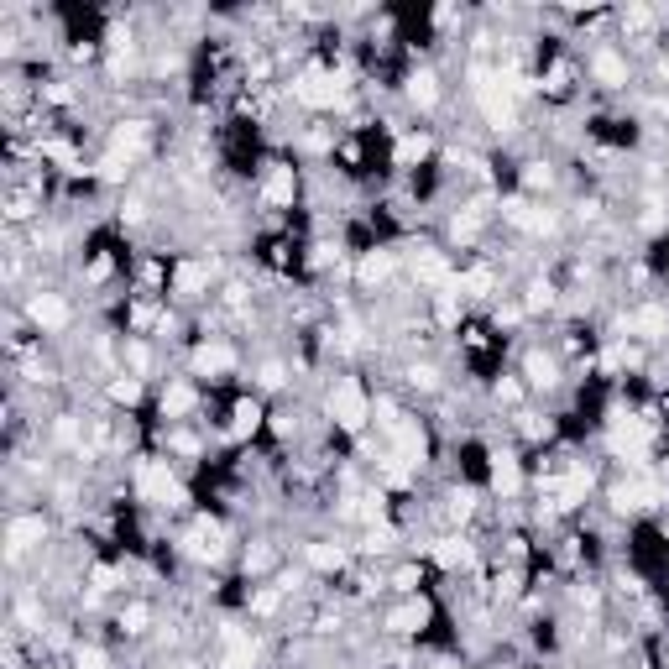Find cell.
Masks as SVG:
<instances>
[{
  "instance_id": "83f0119b",
  "label": "cell",
  "mask_w": 669,
  "mask_h": 669,
  "mask_svg": "<svg viewBox=\"0 0 669 669\" xmlns=\"http://www.w3.org/2000/svg\"><path fill=\"white\" fill-rule=\"evenodd\" d=\"M257 429H262V403L236 398V408H230V434H257Z\"/></svg>"
},
{
  "instance_id": "603a6c76",
  "label": "cell",
  "mask_w": 669,
  "mask_h": 669,
  "mask_svg": "<svg viewBox=\"0 0 669 669\" xmlns=\"http://www.w3.org/2000/svg\"><path fill=\"white\" fill-rule=\"evenodd\" d=\"M628 330L638 340H664L669 335V309L664 304H643L638 314H628Z\"/></svg>"
},
{
  "instance_id": "ac0fdd59",
  "label": "cell",
  "mask_w": 669,
  "mask_h": 669,
  "mask_svg": "<svg viewBox=\"0 0 669 669\" xmlns=\"http://www.w3.org/2000/svg\"><path fill=\"white\" fill-rule=\"evenodd\" d=\"M194 408H199V392H194V382L173 377V382L163 387V419H168V424H183Z\"/></svg>"
},
{
  "instance_id": "7402d4cb",
  "label": "cell",
  "mask_w": 669,
  "mask_h": 669,
  "mask_svg": "<svg viewBox=\"0 0 669 669\" xmlns=\"http://www.w3.org/2000/svg\"><path fill=\"white\" fill-rule=\"evenodd\" d=\"M575 79H581V68H575L570 58H555V63H549L544 74H539V89H544L549 100H565L570 89H575Z\"/></svg>"
},
{
  "instance_id": "d590c367",
  "label": "cell",
  "mask_w": 669,
  "mask_h": 669,
  "mask_svg": "<svg viewBox=\"0 0 669 669\" xmlns=\"http://www.w3.org/2000/svg\"><path fill=\"white\" fill-rule=\"evenodd\" d=\"M408 382L429 392V387H440V372H434V366H408Z\"/></svg>"
},
{
  "instance_id": "1f68e13d",
  "label": "cell",
  "mask_w": 669,
  "mask_h": 669,
  "mask_svg": "<svg viewBox=\"0 0 669 669\" xmlns=\"http://www.w3.org/2000/svg\"><path fill=\"white\" fill-rule=\"evenodd\" d=\"M131 168H136V163H131V157H121V152H105L100 163H95V173H100L105 183H121V178H131Z\"/></svg>"
},
{
  "instance_id": "8d00e7d4",
  "label": "cell",
  "mask_w": 669,
  "mask_h": 669,
  "mask_svg": "<svg viewBox=\"0 0 669 669\" xmlns=\"http://www.w3.org/2000/svg\"><path fill=\"white\" fill-rule=\"evenodd\" d=\"M492 392H497V403H518V398H523V387H518L513 377H502V382H497Z\"/></svg>"
},
{
  "instance_id": "3957f363",
  "label": "cell",
  "mask_w": 669,
  "mask_h": 669,
  "mask_svg": "<svg viewBox=\"0 0 669 669\" xmlns=\"http://www.w3.org/2000/svg\"><path fill=\"white\" fill-rule=\"evenodd\" d=\"M288 95H293L298 105H309V110H335V105L345 100V84H340V74H335V68H325V63H309V68H298V74H293Z\"/></svg>"
},
{
  "instance_id": "e575fe53",
  "label": "cell",
  "mask_w": 669,
  "mask_h": 669,
  "mask_svg": "<svg viewBox=\"0 0 669 669\" xmlns=\"http://www.w3.org/2000/svg\"><path fill=\"white\" fill-rule=\"evenodd\" d=\"M74 669H110V654L95 649V643H79V649H74Z\"/></svg>"
},
{
  "instance_id": "ba28073f",
  "label": "cell",
  "mask_w": 669,
  "mask_h": 669,
  "mask_svg": "<svg viewBox=\"0 0 669 669\" xmlns=\"http://www.w3.org/2000/svg\"><path fill=\"white\" fill-rule=\"evenodd\" d=\"M42 539H48V518L42 513H16L6 523V549H11V560H21L27 549H37Z\"/></svg>"
},
{
  "instance_id": "d4e9b609",
  "label": "cell",
  "mask_w": 669,
  "mask_h": 669,
  "mask_svg": "<svg viewBox=\"0 0 669 669\" xmlns=\"http://www.w3.org/2000/svg\"><path fill=\"white\" fill-rule=\"evenodd\" d=\"M617 21H622V32H628V42H638V48L654 42V32H659V11H649V6H628Z\"/></svg>"
},
{
  "instance_id": "52a82bcc",
  "label": "cell",
  "mask_w": 669,
  "mask_h": 669,
  "mask_svg": "<svg viewBox=\"0 0 669 669\" xmlns=\"http://www.w3.org/2000/svg\"><path fill=\"white\" fill-rule=\"evenodd\" d=\"M408 272H413V283L419 288H455V278H450V262H445V251H434V246H419L408 257Z\"/></svg>"
},
{
  "instance_id": "d6986e66",
  "label": "cell",
  "mask_w": 669,
  "mask_h": 669,
  "mask_svg": "<svg viewBox=\"0 0 669 669\" xmlns=\"http://www.w3.org/2000/svg\"><path fill=\"white\" fill-rule=\"evenodd\" d=\"M424 622H429V602L424 596H408V602H398L387 612V633H424Z\"/></svg>"
},
{
  "instance_id": "484cf974",
  "label": "cell",
  "mask_w": 669,
  "mask_h": 669,
  "mask_svg": "<svg viewBox=\"0 0 669 669\" xmlns=\"http://www.w3.org/2000/svg\"><path fill=\"white\" fill-rule=\"evenodd\" d=\"M455 288H460V298H492L497 293V272L492 267H466L455 278Z\"/></svg>"
},
{
  "instance_id": "74e56055",
  "label": "cell",
  "mask_w": 669,
  "mask_h": 669,
  "mask_svg": "<svg viewBox=\"0 0 669 669\" xmlns=\"http://www.w3.org/2000/svg\"><path fill=\"white\" fill-rule=\"evenodd\" d=\"M257 382H262V387H283V366H278V361H267Z\"/></svg>"
},
{
  "instance_id": "f35d334b",
  "label": "cell",
  "mask_w": 669,
  "mask_h": 669,
  "mask_svg": "<svg viewBox=\"0 0 669 669\" xmlns=\"http://www.w3.org/2000/svg\"><path fill=\"white\" fill-rule=\"evenodd\" d=\"M659 84H664V89H669V53H664V58H659Z\"/></svg>"
},
{
  "instance_id": "f1b7e54d",
  "label": "cell",
  "mask_w": 669,
  "mask_h": 669,
  "mask_svg": "<svg viewBox=\"0 0 669 669\" xmlns=\"http://www.w3.org/2000/svg\"><path fill=\"white\" fill-rule=\"evenodd\" d=\"M481 220H487V210H460V215H450V241H460V246H471L476 236H481Z\"/></svg>"
},
{
  "instance_id": "5bb4252c",
  "label": "cell",
  "mask_w": 669,
  "mask_h": 669,
  "mask_svg": "<svg viewBox=\"0 0 669 669\" xmlns=\"http://www.w3.org/2000/svg\"><path fill=\"white\" fill-rule=\"evenodd\" d=\"M147 147H152V126H147V121H115L110 152H121V157H131V163H142Z\"/></svg>"
},
{
  "instance_id": "8fae6325",
  "label": "cell",
  "mask_w": 669,
  "mask_h": 669,
  "mask_svg": "<svg viewBox=\"0 0 669 669\" xmlns=\"http://www.w3.org/2000/svg\"><path fill=\"white\" fill-rule=\"evenodd\" d=\"M230 372H236V345H225V340L194 345V377H230Z\"/></svg>"
},
{
  "instance_id": "8992f818",
  "label": "cell",
  "mask_w": 669,
  "mask_h": 669,
  "mask_svg": "<svg viewBox=\"0 0 669 669\" xmlns=\"http://www.w3.org/2000/svg\"><path fill=\"white\" fill-rule=\"evenodd\" d=\"M293 199H298V168L293 163H267L262 204H267V210H293Z\"/></svg>"
},
{
  "instance_id": "7a4b0ae2",
  "label": "cell",
  "mask_w": 669,
  "mask_h": 669,
  "mask_svg": "<svg viewBox=\"0 0 669 669\" xmlns=\"http://www.w3.org/2000/svg\"><path fill=\"white\" fill-rule=\"evenodd\" d=\"M131 487H136V497H142V502H152V507H183L178 471L168 466V460H152V455H142V460L131 466Z\"/></svg>"
},
{
  "instance_id": "e0dca14e",
  "label": "cell",
  "mask_w": 669,
  "mask_h": 669,
  "mask_svg": "<svg viewBox=\"0 0 669 669\" xmlns=\"http://www.w3.org/2000/svg\"><path fill=\"white\" fill-rule=\"evenodd\" d=\"M429 157H434V136L429 131H403L398 147H392V163L398 168H424Z\"/></svg>"
},
{
  "instance_id": "4316f807",
  "label": "cell",
  "mask_w": 669,
  "mask_h": 669,
  "mask_svg": "<svg viewBox=\"0 0 669 669\" xmlns=\"http://www.w3.org/2000/svg\"><path fill=\"white\" fill-rule=\"evenodd\" d=\"M105 398H110V403H121V408H136V403H142V377L115 372V377H110V387H105Z\"/></svg>"
},
{
  "instance_id": "ffe728a7",
  "label": "cell",
  "mask_w": 669,
  "mask_h": 669,
  "mask_svg": "<svg viewBox=\"0 0 669 669\" xmlns=\"http://www.w3.org/2000/svg\"><path fill=\"white\" fill-rule=\"evenodd\" d=\"M403 95H408V105L434 110V105H440V74H434V68H413L408 84H403Z\"/></svg>"
},
{
  "instance_id": "6da1fadb",
  "label": "cell",
  "mask_w": 669,
  "mask_h": 669,
  "mask_svg": "<svg viewBox=\"0 0 669 669\" xmlns=\"http://www.w3.org/2000/svg\"><path fill=\"white\" fill-rule=\"evenodd\" d=\"M325 413L340 434H361L372 424V392H366L356 377H335V387L325 392Z\"/></svg>"
},
{
  "instance_id": "2e32d148",
  "label": "cell",
  "mask_w": 669,
  "mask_h": 669,
  "mask_svg": "<svg viewBox=\"0 0 669 669\" xmlns=\"http://www.w3.org/2000/svg\"><path fill=\"white\" fill-rule=\"evenodd\" d=\"M523 382L534 387V392H544V387H560V361L549 356V351H523Z\"/></svg>"
},
{
  "instance_id": "836d02e7",
  "label": "cell",
  "mask_w": 669,
  "mask_h": 669,
  "mask_svg": "<svg viewBox=\"0 0 669 669\" xmlns=\"http://www.w3.org/2000/svg\"><path fill=\"white\" fill-rule=\"evenodd\" d=\"M549 183H555V168H549V163H523V189L528 194L549 189Z\"/></svg>"
},
{
  "instance_id": "9c48e42d",
  "label": "cell",
  "mask_w": 669,
  "mask_h": 669,
  "mask_svg": "<svg viewBox=\"0 0 669 669\" xmlns=\"http://www.w3.org/2000/svg\"><path fill=\"white\" fill-rule=\"evenodd\" d=\"M183 555L189 560H220L225 555V528L215 518H199L189 534H183Z\"/></svg>"
},
{
  "instance_id": "4fadbf2b",
  "label": "cell",
  "mask_w": 669,
  "mask_h": 669,
  "mask_svg": "<svg viewBox=\"0 0 669 669\" xmlns=\"http://www.w3.org/2000/svg\"><path fill=\"white\" fill-rule=\"evenodd\" d=\"M586 74H591L596 84H602V89H622L633 68H628V53H617V48H596V53H591V63H586Z\"/></svg>"
},
{
  "instance_id": "5b68a950",
  "label": "cell",
  "mask_w": 669,
  "mask_h": 669,
  "mask_svg": "<svg viewBox=\"0 0 669 669\" xmlns=\"http://www.w3.org/2000/svg\"><path fill=\"white\" fill-rule=\"evenodd\" d=\"M21 314H27V325H32L37 335H63L68 325H74V304H68L63 293H53V288H37V293H27V304H21Z\"/></svg>"
},
{
  "instance_id": "ab89813d",
  "label": "cell",
  "mask_w": 669,
  "mask_h": 669,
  "mask_svg": "<svg viewBox=\"0 0 669 669\" xmlns=\"http://www.w3.org/2000/svg\"><path fill=\"white\" fill-rule=\"evenodd\" d=\"M429 669H460V664H450V659H440V664H429Z\"/></svg>"
},
{
  "instance_id": "9a60e30c",
  "label": "cell",
  "mask_w": 669,
  "mask_h": 669,
  "mask_svg": "<svg viewBox=\"0 0 669 669\" xmlns=\"http://www.w3.org/2000/svg\"><path fill=\"white\" fill-rule=\"evenodd\" d=\"M492 492H497L502 502H513V497L523 492V466H518L513 450H497V455H492Z\"/></svg>"
},
{
  "instance_id": "cb8c5ba5",
  "label": "cell",
  "mask_w": 669,
  "mask_h": 669,
  "mask_svg": "<svg viewBox=\"0 0 669 669\" xmlns=\"http://www.w3.org/2000/svg\"><path fill=\"white\" fill-rule=\"evenodd\" d=\"M304 560H309V570H319V575H340V570H345V549L330 544V539H309V544H304Z\"/></svg>"
},
{
  "instance_id": "277c9868",
  "label": "cell",
  "mask_w": 669,
  "mask_h": 669,
  "mask_svg": "<svg viewBox=\"0 0 669 669\" xmlns=\"http://www.w3.org/2000/svg\"><path fill=\"white\" fill-rule=\"evenodd\" d=\"M664 502H669V487L659 476H649L643 466H633V476H622L612 487V507H617V513H628V518L649 513V507H664Z\"/></svg>"
},
{
  "instance_id": "f546056e",
  "label": "cell",
  "mask_w": 669,
  "mask_h": 669,
  "mask_svg": "<svg viewBox=\"0 0 669 669\" xmlns=\"http://www.w3.org/2000/svg\"><path fill=\"white\" fill-rule=\"evenodd\" d=\"M445 518L450 523H471L476 518V492L471 487H450L445 492Z\"/></svg>"
},
{
  "instance_id": "7c38bea8",
  "label": "cell",
  "mask_w": 669,
  "mask_h": 669,
  "mask_svg": "<svg viewBox=\"0 0 669 669\" xmlns=\"http://www.w3.org/2000/svg\"><path fill=\"white\" fill-rule=\"evenodd\" d=\"M210 262H189V257H183L178 267H173V298H178V304H194V298H204V293H210Z\"/></svg>"
},
{
  "instance_id": "44dd1931",
  "label": "cell",
  "mask_w": 669,
  "mask_h": 669,
  "mask_svg": "<svg viewBox=\"0 0 669 669\" xmlns=\"http://www.w3.org/2000/svg\"><path fill=\"white\" fill-rule=\"evenodd\" d=\"M429 555H434V560H440L445 570H471V560H476V544H471L466 534H445L440 544H434V549H429Z\"/></svg>"
},
{
  "instance_id": "4dcf8cb0",
  "label": "cell",
  "mask_w": 669,
  "mask_h": 669,
  "mask_svg": "<svg viewBox=\"0 0 669 669\" xmlns=\"http://www.w3.org/2000/svg\"><path fill=\"white\" fill-rule=\"evenodd\" d=\"M115 622H121V633L136 638V633H147V628H152V607H147V602H126Z\"/></svg>"
},
{
  "instance_id": "d6a6232c",
  "label": "cell",
  "mask_w": 669,
  "mask_h": 669,
  "mask_svg": "<svg viewBox=\"0 0 669 669\" xmlns=\"http://www.w3.org/2000/svg\"><path fill=\"white\" fill-rule=\"evenodd\" d=\"M523 309H555V283H549V278H534V283H528Z\"/></svg>"
},
{
  "instance_id": "30bf717a",
  "label": "cell",
  "mask_w": 669,
  "mask_h": 669,
  "mask_svg": "<svg viewBox=\"0 0 669 669\" xmlns=\"http://www.w3.org/2000/svg\"><path fill=\"white\" fill-rule=\"evenodd\" d=\"M398 262H403V257H398L392 246H366L361 262H356V283H361V288H382L392 272H398Z\"/></svg>"
}]
</instances>
